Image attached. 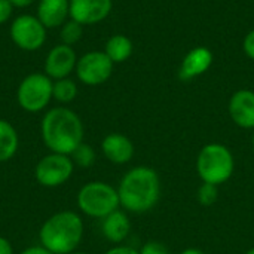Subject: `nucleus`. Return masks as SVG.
I'll use <instances>...</instances> for the list:
<instances>
[{"instance_id": "13", "label": "nucleus", "mask_w": 254, "mask_h": 254, "mask_svg": "<svg viewBox=\"0 0 254 254\" xmlns=\"http://www.w3.org/2000/svg\"><path fill=\"white\" fill-rule=\"evenodd\" d=\"M101 152L109 162L116 165H125L134 158L135 149L132 141L127 135L121 132H112L103 138Z\"/></svg>"}, {"instance_id": "1", "label": "nucleus", "mask_w": 254, "mask_h": 254, "mask_svg": "<svg viewBox=\"0 0 254 254\" xmlns=\"http://www.w3.org/2000/svg\"><path fill=\"white\" fill-rule=\"evenodd\" d=\"M83 134L82 119L68 107H54L42 118L40 137L52 153L71 155V152L83 143Z\"/></svg>"}, {"instance_id": "22", "label": "nucleus", "mask_w": 254, "mask_h": 254, "mask_svg": "<svg viewBox=\"0 0 254 254\" xmlns=\"http://www.w3.org/2000/svg\"><path fill=\"white\" fill-rule=\"evenodd\" d=\"M198 202L202 207H211L219 199V186L211 183H202L198 189Z\"/></svg>"}, {"instance_id": "23", "label": "nucleus", "mask_w": 254, "mask_h": 254, "mask_svg": "<svg viewBox=\"0 0 254 254\" xmlns=\"http://www.w3.org/2000/svg\"><path fill=\"white\" fill-rule=\"evenodd\" d=\"M140 254H170L168 247L164 243L159 241H147L141 249H140Z\"/></svg>"}, {"instance_id": "18", "label": "nucleus", "mask_w": 254, "mask_h": 254, "mask_svg": "<svg viewBox=\"0 0 254 254\" xmlns=\"http://www.w3.org/2000/svg\"><path fill=\"white\" fill-rule=\"evenodd\" d=\"M132 49H134V46H132V42L129 40V37H127L124 34H115L106 42L104 52L112 60V63L116 64V63L127 61L132 55Z\"/></svg>"}, {"instance_id": "29", "label": "nucleus", "mask_w": 254, "mask_h": 254, "mask_svg": "<svg viewBox=\"0 0 254 254\" xmlns=\"http://www.w3.org/2000/svg\"><path fill=\"white\" fill-rule=\"evenodd\" d=\"M10 4L13 7H18V9H24V7H28L34 3V0H9Z\"/></svg>"}, {"instance_id": "5", "label": "nucleus", "mask_w": 254, "mask_h": 254, "mask_svg": "<svg viewBox=\"0 0 254 254\" xmlns=\"http://www.w3.org/2000/svg\"><path fill=\"white\" fill-rule=\"evenodd\" d=\"M76 205L85 216L103 220L110 213L119 210L121 201L116 188L106 182L95 180L85 183L79 189Z\"/></svg>"}, {"instance_id": "21", "label": "nucleus", "mask_w": 254, "mask_h": 254, "mask_svg": "<svg viewBox=\"0 0 254 254\" xmlns=\"http://www.w3.org/2000/svg\"><path fill=\"white\" fill-rule=\"evenodd\" d=\"M83 36V25H80L79 22L73 21V19H67L60 30V39L61 43L73 46L74 43H77Z\"/></svg>"}, {"instance_id": "12", "label": "nucleus", "mask_w": 254, "mask_h": 254, "mask_svg": "<svg viewBox=\"0 0 254 254\" xmlns=\"http://www.w3.org/2000/svg\"><path fill=\"white\" fill-rule=\"evenodd\" d=\"M229 115L240 128L254 129V91H237L229 100Z\"/></svg>"}, {"instance_id": "4", "label": "nucleus", "mask_w": 254, "mask_h": 254, "mask_svg": "<svg viewBox=\"0 0 254 254\" xmlns=\"http://www.w3.org/2000/svg\"><path fill=\"white\" fill-rule=\"evenodd\" d=\"M234 170V155L225 144L208 143L199 150L196 158V171L202 183L220 186L232 177Z\"/></svg>"}, {"instance_id": "14", "label": "nucleus", "mask_w": 254, "mask_h": 254, "mask_svg": "<svg viewBox=\"0 0 254 254\" xmlns=\"http://www.w3.org/2000/svg\"><path fill=\"white\" fill-rule=\"evenodd\" d=\"M211 64H213V54L210 49H207L204 46L193 48L185 57V60L180 65L179 77L182 80L195 79V77L204 74L211 67Z\"/></svg>"}, {"instance_id": "32", "label": "nucleus", "mask_w": 254, "mask_h": 254, "mask_svg": "<svg viewBox=\"0 0 254 254\" xmlns=\"http://www.w3.org/2000/svg\"><path fill=\"white\" fill-rule=\"evenodd\" d=\"M246 254H254V247L253 249H250V250H249V252H247Z\"/></svg>"}, {"instance_id": "16", "label": "nucleus", "mask_w": 254, "mask_h": 254, "mask_svg": "<svg viewBox=\"0 0 254 254\" xmlns=\"http://www.w3.org/2000/svg\"><path fill=\"white\" fill-rule=\"evenodd\" d=\"M103 237L115 246L124 243L131 232V222L125 211L116 210L101 220Z\"/></svg>"}, {"instance_id": "25", "label": "nucleus", "mask_w": 254, "mask_h": 254, "mask_svg": "<svg viewBox=\"0 0 254 254\" xmlns=\"http://www.w3.org/2000/svg\"><path fill=\"white\" fill-rule=\"evenodd\" d=\"M243 48H244L246 55L254 61V28L246 36L244 43H243Z\"/></svg>"}, {"instance_id": "20", "label": "nucleus", "mask_w": 254, "mask_h": 254, "mask_svg": "<svg viewBox=\"0 0 254 254\" xmlns=\"http://www.w3.org/2000/svg\"><path fill=\"white\" fill-rule=\"evenodd\" d=\"M74 167H80V168H89L95 164V159H97V155H95V150L92 149V146L86 144V143H82L79 144L70 155Z\"/></svg>"}, {"instance_id": "24", "label": "nucleus", "mask_w": 254, "mask_h": 254, "mask_svg": "<svg viewBox=\"0 0 254 254\" xmlns=\"http://www.w3.org/2000/svg\"><path fill=\"white\" fill-rule=\"evenodd\" d=\"M13 6L10 4L9 0H0V25L7 22L12 16Z\"/></svg>"}, {"instance_id": "15", "label": "nucleus", "mask_w": 254, "mask_h": 254, "mask_svg": "<svg viewBox=\"0 0 254 254\" xmlns=\"http://www.w3.org/2000/svg\"><path fill=\"white\" fill-rule=\"evenodd\" d=\"M36 16L46 28L61 27L70 18V0H39Z\"/></svg>"}, {"instance_id": "28", "label": "nucleus", "mask_w": 254, "mask_h": 254, "mask_svg": "<svg viewBox=\"0 0 254 254\" xmlns=\"http://www.w3.org/2000/svg\"><path fill=\"white\" fill-rule=\"evenodd\" d=\"M0 254H13V247L10 241L0 235Z\"/></svg>"}, {"instance_id": "33", "label": "nucleus", "mask_w": 254, "mask_h": 254, "mask_svg": "<svg viewBox=\"0 0 254 254\" xmlns=\"http://www.w3.org/2000/svg\"><path fill=\"white\" fill-rule=\"evenodd\" d=\"M252 144H253V149H254V132H253V137H252Z\"/></svg>"}, {"instance_id": "30", "label": "nucleus", "mask_w": 254, "mask_h": 254, "mask_svg": "<svg viewBox=\"0 0 254 254\" xmlns=\"http://www.w3.org/2000/svg\"><path fill=\"white\" fill-rule=\"evenodd\" d=\"M180 254H207L205 252H202V250H199V249H186V250H183Z\"/></svg>"}, {"instance_id": "19", "label": "nucleus", "mask_w": 254, "mask_h": 254, "mask_svg": "<svg viewBox=\"0 0 254 254\" xmlns=\"http://www.w3.org/2000/svg\"><path fill=\"white\" fill-rule=\"evenodd\" d=\"M77 85L73 79L70 77H64V79H58L54 80V86H52V98L61 104H68L71 103L76 97H77Z\"/></svg>"}, {"instance_id": "26", "label": "nucleus", "mask_w": 254, "mask_h": 254, "mask_svg": "<svg viewBox=\"0 0 254 254\" xmlns=\"http://www.w3.org/2000/svg\"><path fill=\"white\" fill-rule=\"evenodd\" d=\"M104 254H140V253H138V250H135V249H132V247H129V246H122V244H119V246H115V247L109 249V250H107Z\"/></svg>"}, {"instance_id": "2", "label": "nucleus", "mask_w": 254, "mask_h": 254, "mask_svg": "<svg viewBox=\"0 0 254 254\" xmlns=\"http://www.w3.org/2000/svg\"><path fill=\"white\" fill-rule=\"evenodd\" d=\"M118 195L125 211L137 214L150 211L161 198L159 174L152 167H134L121 179Z\"/></svg>"}, {"instance_id": "8", "label": "nucleus", "mask_w": 254, "mask_h": 254, "mask_svg": "<svg viewBox=\"0 0 254 254\" xmlns=\"http://www.w3.org/2000/svg\"><path fill=\"white\" fill-rule=\"evenodd\" d=\"M46 27L39 21L37 16L22 13L10 22L9 34L16 48L33 52L39 51L46 42Z\"/></svg>"}, {"instance_id": "17", "label": "nucleus", "mask_w": 254, "mask_h": 254, "mask_svg": "<svg viewBox=\"0 0 254 254\" xmlns=\"http://www.w3.org/2000/svg\"><path fill=\"white\" fill-rule=\"evenodd\" d=\"M19 147V135L15 127L0 119V164L9 162L18 152Z\"/></svg>"}, {"instance_id": "11", "label": "nucleus", "mask_w": 254, "mask_h": 254, "mask_svg": "<svg viewBox=\"0 0 254 254\" xmlns=\"http://www.w3.org/2000/svg\"><path fill=\"white\" fill-rule=\"evenodd\" d=\"M112 7V0H70V19L80 25L98 24L110 15Z\"/></svg>"}, {"instance_id": "3", "label": "nucleus", "mask_w": 254, "mask_h": 254, "mask_svg": "<svg viewBox=\"0 0 254 254\" xmlns=\"http://www.w3.org/2000/svg\"><path fill=\"white\" fill-rule=\"evenodd\" d=\"M83 220L80 214L63 210L48 217L39 229V243L54 254H70L83 240Z\"/></svg>"}, {"instance_id": "7", "label": "nucleus", "mask_w": 254, "mask_h": 254, "mask_svg": "<svg viewBox=\"0 0 254 254\" xmlns=\"http://www.w3.org/2000/svg\"><path fill=\"white\" fill-rule=\"evenodd\" d=\"M74 173V164L70 155L49 152L39 159L34 168V179L43 188H60L65 185Z\"/></svg>"}, {"instance_id": "6", "label": "nucleus", "mask_w": 254, "mask_h": 254, "mask_svg": "<svg viewBox=\"0 0 254 254\" xmlns=\"http://www.w3.org/2000/svg\"><path fill=\"white\" fill-rule=\"evenodd\" d=\"M54 80L45 73L25 76L16 89V103L27 113L43 112L52 100Z\"/></svg>"}, {"instance_id": "27", "label": "nucleus", "mask_w": 254, "mask_h": 254, "mask_svg": "<svg viewBox=\"0 0 254 254\" xmlns=\"http://www.w3.org/2000/svg\"><path fill=\"white\" fill-rule=\"evenodd\" d=\"M19 254H54L51 253L48 249H45L43 246H31V247H27V249H24L22 252Z\"/></svg>"}, {"instance_id": "9", "label": "nucleus", "mask_w": 254, "mask_h": 254, "mask_svg": "<svg viewBox=\"0 0 254 254\" xmlns=\"http://www.w3.org/2000/svg\"><path fill=\"white\" fill-rule=\"evenodd\" d=\"M76 76L86 86H98L107 82L113 73V63L104 51H91L77 58Z\"/></svg>"}, {"instance_id": "10", "label": "nucleus", "mask_w": 254, "mask_h": 254, "mask_svg": "<svg viewBox=\"0 0 254 254\" xmlns=\"http://www.w3.org/2000/svg\"><path fill=\"white\" fill-rule=\"evenodd\" d=\"M77 63V55L73 49V46L60 43L54 46L45 60V74L49 76L52 80L70 77V74L74 71Z\"/></svg>"}, {"instance_id": "31", "label": "nucleus", "mask_w": 254, "mask_h": 254, "mask_svg": "<svg viewBox=\"0 0 254 254\" xmlns=\"http://www.w3.org/2000/svg\"><path fill=\"white\" fill-rule=\"evenodd\" d=\"M70 254H88V253H85V252H77V250H76V252H73V253H70Z\"/></svg>"}]
</instances>
